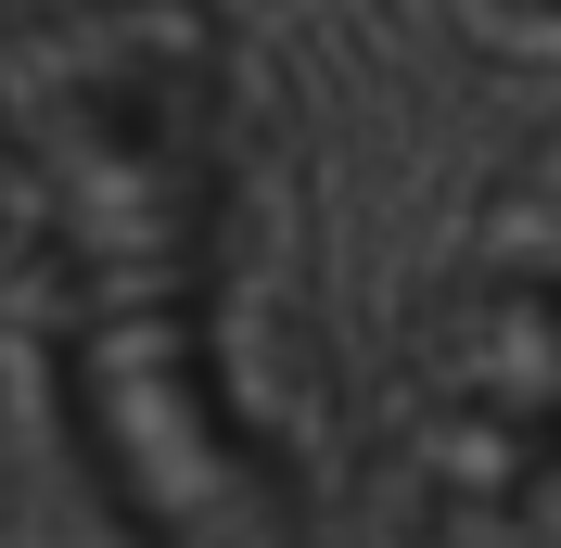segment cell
<instances>
[{
  "instance_id": "cell-3",
  "label": "cell",
  "mask_w": 561,
  "mask_h": 548,
  "mask_svg": "<svg viewBox=\"0 0 561 548\" xmlns=\"http://www.w3.org/2000/svg\"><path fill=\"white\" fill-rule=\"evenodd\" d=\"M179 13H217V0H179Z\"/></svg>"
},
{
  "instance_id": "cell-1",
  "label": "cell",
  "mask_w": 561,
  "mask_h": 548,
  "mask_svg": "<svg viewBox=\"0 0 561 548\" xmlns=\"http://www.w3.org/2000/svg\"><path fill=\"white\" fill-rule=\"evenodd\" d=\"M51 421L128 548H307V472L243 409L217 294L51 319Z\"/></svg>"
},
{
  "instance_id": "cell-2",
  "label": "cell",
  "mask_w": 561,
  "mask_h": 548,
  "mask_svg": "<svg viewBox=\"0 0 561 548\" xmlns=\"http://www.w3.org/2000/svg\"><path fill=\"white\" fill-rule=\"evenodd\" d=\"M434 548H561V242L485 281L447 370Z\"/></svg>"
}]
</instances>
